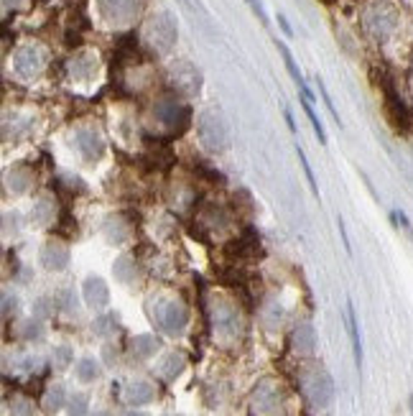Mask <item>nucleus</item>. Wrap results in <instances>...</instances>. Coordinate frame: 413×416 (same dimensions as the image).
Masks as SVG:
<instances>
[{
    "label": "nucleus",
    "mask_w": 413,
    "mask_h": 416,
    "mask_svg": "<svg viewBox=\"0 0 413 416\" xmlns=\"http://www.w3.org/2000/svg\"><path fill=\"white\" fill-rule=\"evenodd\" d=\"M181 368H184V358H181V355H169V358H166V363H164V373H166V376H169V378L179 376Z\"/></svg>",
    "instance_id": "nucleus-20"
},
{
    "label": "nucleus",
    "mask_w": 413,
    "mask_h": 416,
    "mask_svg": "<svg viewBox=\"0 0 413 416\" xmlns=\"http://www.w3.org/2000/svg\"><path fill=\"white\" fill-rule=\"evenodd\" d=\"M102 10L108 13L112 21H128L138 8V0H100Z\"/></svg>",
    "instance_id": "nucleus-6"
},
{
    "label": "nucleus",
    "mask_w": 413,
    "mask_h": 416,
    "mask_svg": "<svg viewBox=\"0 0 413 416\" xmlns=\"http://www.w3.org/2000/svg\"><path fill=\"white\" fill-rule=\"evenodd\" d=\"M44 62H47V54L39 47H26L16 56V72L24 77H31V74H39Z\"/></svg>",
    "instance_id": "nucleus-5"
},
{
    "label": "nucleus",
    "mask_w": 413,
    "mask_h": 416,
    "mask_svg": "<svg viewBox=\"0 0 413 416\" xmlns=\"http://www.w3.org/2000/svg\"><path fill=\"white\" fill-rule=\"evenodd\" d=\"M62 403H64V388H62V385H54V388L49 391V396H47V408H49V411H59V408H62Z\"/></svg>",
    "instance_id": "nucleus-19"
},
{
    "label": "nucleus",
    "mask_w": 413,
    "mask_h": 416,
    "mask_svg": "<svg viewBox=\"0 0 413 416\" xmlns=\"http://www.w3.org/2000/svg\"><path fill=\"white\" fill-rule=\"evenodd\" d=\"M94 416H108V414H94Z\"/></svg>",
    "instance_id": "nucleus-29"
},
{
    "label": "nucleus",
    "mask_w": 413,
    "mask_h": 416,
    "mask_svg": "<svg viewBox=\"0 0 413 416\" xmlns=\"http://www.w3.org/2000/svg\"><path fill=\"white\" fill-rule=\"evenodd\" d=\"M214 324L219 332H235L237 330V315L227 304H219L214 309Z\"/></svg>",
    "instance_id": "nucleus-13"
},
{
    "label": "nucleus",
    "mask_w": 413,
    "mask_h": 416,
    "mask_svg": "<svg viewBox=\"0 0 413 416\" xmlns=\"http://www.w3.org/2000/svg\"><path fill=\"white\" fill-rule=\"evenodd\" d=\"M296 347L298 350H304V353H312L314 350V330L309 324L304 327H298L296 330Z\"/></svg>",
    "instance_id": "nucleus-16"
},
{
    "label": "nucleus",
    "mask_w": 413,
    "mask_h": 416,
    "mask_svg": "<svg viewBox=\"0 0 413 416\" xmlns=\"http://www.w3.org/2000/svg\"><path fill=\"white\" fill-rule=\"evenodd\" d=\"M161 322H164L166 332L176 335V332H181V330H184V324H187V309H184L179 301H171V304L166 306Z\"/></svg>",
    "instance_id": "nucleus-7"
},
{
    "label": "nucleus",
    "mask_w": 413,
    "mask_h": 416,
    "mask_svg": "<svg viewBox=\"0 0 413 416\" xmlns=\"http://www.w3.org/2000/svg\"><path fill=\"white\" fill-rule=\"evenodd\" d=\"M87 406H90V401H87L85 393L71 396L69 399V416H87Z\"/></svg>",
    "instance_id": "nucleus-17"
},
{
    "label": "nucleus",
    "mask_w": 413,
    "mask_h": 416,
    "mask_svg": "<svg viewBox=\"0 0 413 416\" xmlns=\"http://www.w3.org/2000/svg\"><path fill=\"white\" fill-rule=\"evenodd\" d=\"M199 133H202V143L210 151H219L227 146V126L217 110L204 113L199 120Z\"/></svg>",
    "instance_id": "nucleus-2"
},
{
    "label": "nucleus",
    "mask_w": 413,
    "mask_h": 416,
    "mask_svg": "<svg viewBox=\"0 0 413 416\" xmlns=\"http://www.w3.org/2000/svg\"><path fill=\"white\" fill-rule=\"evenodd\" d=\"M54 360H56V365H59V368H67V365L71 363V350H69V347H56Z\"/></svg>",
    "instance_id": "nucleus-22"
},
{
    "label": "nucleus",
    "mask_w": 413,
    "mask_h": 416,
    "mask_svg": "<svg viewBox=\"0 0 413 416\" xmlns=\"http://www.w3.org/2000/svg\"><path fill=\"white\" fill-rule=\"evenodd\" d=\"M10 411H13V416H31V403L28 401H13Z\"/></svg>",
    "instance_id": "nucleus-23"
},
{
    "label": "nucleus",
    "mask_w": 413,
    "mask_h": 416,
    "mask_svg": "<svg viewBox=\"0 0 413 416\" xmlns=\"http://www.w3.org/2000/svg\"><path fill=\"white\" fill-rule=\"evenodd\" d=\"M347 327H350V340H352V353H355V365L357 370L362 368V340H360V327H357V315L352 301H347Z\"/></svg>",
    "instance_id": "nucleus-11"
},
{
    "label": "nucleus",
    "mask_w": 413,
    "mask_h": 416,
    "mask_svg": "<svg viewBox=\"0 0 413 416\" xmlns=\"http://www.w3.org/2000/svg\"><path fill=\"white\" fill-rule=\"evenodd\" d=\"M158 350V340L151 335H141V338L133 340V355L135 358H149Z\"/></svg>",
    "instance_id": "nucleus-14"
},
{
    "label": "nucleus",
    "mask_w": 413,
    "mask_h": 416,
    "mask_svg": "<svg viewBox=\"0 0 413 416\" xmlns=\"http://www.w3.org/2000/svg\"><path fill=\"white\" fill-rule=\"evenodd\" d=\"M393 220H398L401 225H403L405 230H408V235L413 238V228H411V222H408V217H405L403 213H393Z\"/></svg>",
    "instance_id": "nucleus-26"
},
{
    "label": "nucleus",
    "mask_w": 413,
    "mask_h": 416,
    "mask_svg": "<svg viewBox=\"0 0 413 416\" xmlns=\"http://www.w3.org/2000/svg\"><path fill=\"white\" fill-rule=\"evenodd\" d=\"M298 161H301V166H304V174H306V179H309V187H312L314 197H319V187H317V179H314L312 166H309V161H306L304 151H301V149H298Z\"/></svg>",
    "instance_id": "nucleus-21"
},
{
    "label": "nucleus",
    "mask_w": 413,
    "mask_h": 416,
    "mask_svg": "<svg viewBox=\"0 0 413 416\" xmlns=\"http://www.w3.org/2000/svg\"><path fill=\"white\" fill-rule=\"evenodd\" d=\"M248 3H250V8L255 10V16L260 18L265 26H268V16H265V10H263V6H260V0H248Z\"/></svg>",
    "instance_id": "nucleus-25"
},
{
    "label": "nucleus",
    "mask_w": 413,
    "mask_h": 416,
    "mask_svg": "<svg viewBox=\"0 0 413 416\" xmlns=\"http://www.w3.org/2000/svg\"><path fill=\"white\" fill-rule=\"evenodd\" d=\"M110 324H112V317H102V319L94 322V332H97V335H108V332L112 330Z\"/></svg>",
    "instance_id": "nucleus-24"
},
{
    "label": "nucleus",
    "mask_w": 413,
    "mask_h": 416,
    "mask_svg": "<svg viewBox=\"0 0 413 416\" xmlns=\"http://www.w3.org/2000/svg\"><path fill=\"white\" fill-rule=\"evenodd\" d=\"M306 388H309V396L317 406H329L335 399V381L327 370H314L306 381Z\"/></svg>",
    "instance_id": "nucleus-3"
},
{
    "label": "nucleus",
    "mask_w": 413,
    "mask_h": 416,
    "mask_svg": "<svg viewBox=\"0 0 413 416\" xmlns=\"http://www.w3.org/2000/svg\"><path fill=\"white\" fill-rule=\"evenodd\" d=\"M278 21H281L283 31H286V33H289V36H291V26H289V21H286V18H283V16H278Z\"/></svg>",
    "instance_id": "nucleus-27"
},
{
    "label": "nucleus",
    "mask_w": 413,
    "mask_h": 416,
    "mask_svg": "<svg viewBox=\"0 0 413 416\" xmlns=\"http://www.w3.org/2000/svg\"><path fill=\"white\" fill-rule=\"evenodd\" d=\"M85 299L90 306H105L108 304V286H105V281L102 278H97V276H92V278H87L85 281Z\"/></svg>",
    "instance_id": "nucleus-8"
},
{
    "label": "nucleus",
    "mask_w": 413,
    "mask_h": 416,
    "mask_svg": "<svg viewBox=\"0 0 413 416\" xmlns=\"http://www.w3.org/2000/svg\"><path fill=\"white\" fill-rule=\"evenodd\" d=\"M276 47H278V51H281L283 62H286V69H289V74H291V77H294V82H296V85L301 87V94H304L306 100H312L314 94H312V90L306 87L304 77H301V72H298V67H296V62H294V56H291L289 47H286V44H281V41H276Z\"/></svg>",
    "instance_id": "nucleus-12"
},
{
    "label": "nucleus",
    "mask_w": 413,
    "mask_h": 416,
    "mask_svg": "<svg viewBox=\"0 0 413 416\" xmlns=\"http://www.w3.org/2000/svg\"><path fill=\"white\" fill-rule=\"evenodd\" d=\"M362 24H365V31L370 33L375 41H385L390 33L396 31L398 13L390 8L388 3H380V0H378V3H373V6L365 10Z\"/></svg>",
    "instance_id": "nucleus-1"
},
{
    "label": "nucleus",
    "mask_w": 413,
    "mask_h": 416,
    "mask_svg": "<svg viewBox=\"0 0 413 416\" xmlns=\"http://www.w3.org/2000/svg\"><path fill=\"white\" fill-rule=\"evenodd\" d=\"M125 401L130 403V406H143V403H149L153 401V385L146 383V381H135L125 388Z\"/></svg>",
    "instance_id": "nucleus-10"
},
{
    "label": "nucleus",
    "mask_w": 413,
    "mask_h": 416,
    "mask_svg": "<svg viewBox=\"0 0 413 416\" xmlns=\"http://www.w3.org/2000/svg\"><path fill=\"white\" fill-rule=\"evenodd\" d=\"M304 108H306V118H309V123H312V128H314V133L319 135L321 143H327V133H324V126H321V120L317 118V113H314V108L309 105V100L304 102Z\"/></svg>",
    "instance_id": "nucleus-18"
},
{
    "label": "nucleus",
    "mask_w": 413,
    "mask_h": 416,
    "mask_svg": "<svg viewBox=\"0 0 413 416\" xmlns=\"http://www.w3.org/2000/svg\"><path fill=\"white\" fill-rule=\"evenodd\" d=\"M125 416H149V414H143V411H128Z\"/></svg>",
    "instance_id": "nucleus-28"
},
{
    "label": "nucleus",
    "mask_w": 413,
    "mask_h": 416,
    "mask_svg": "<svg viewBox=\"0 0 413 416\" xmlns=\"http://www.w3.org/2000/svg\"><path fill=\"white\" fill-rule=\"evenodd\" d=\"M149 39L151 44H153V49H158V51H166V49L174 44V39H176V26H174V21L166 16V13L151 18Z\"/></svg>",
    "instance_id": "nucleus-4"
},
{
    "label": "nucleus",
    "mask_w": 413,
    "mask_h": 416,
    "mask_svg": "<svg viewBox=\"0 0 413 416\" xmlns=\"http://www.w3.org/2000/svg\"><path fill=\"white\" fill-rule=\"evenodd\" d=\"M41 260H44V266L51 268V271H62V268L69 263V253L59 243H49L47 248H44V253H41Z\"/></svg>",
    "instance_id": "nucleus-9"
},
{
    "label": "nucleus",
    "mask_w": 413,
    "mask_h": 416,
    "mask_svg": "<svg viewBox=\"0 0 413 416\" xmlns=\"http://www.w3.org/2000/svg\"><path fill=\"white\" fill-rule=\"evenodd\" d=\"M97 376H100V368H97V363H94L92 358L79 360V365H77V378H79V381L90 383V381H94Z\"/></svg>",
    "instance_id": "nucleus-15"
}]
</instances>
